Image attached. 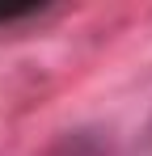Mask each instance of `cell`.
Returning <instances> with one entry per match:
<instances>
[{
    "label": "cell",
    "instance_id": "cell-1",
    "mask_svg": "<svg viewBox=\"0 0 152 156\" xmlns=\"http://www.w3.org/2000/svg\"><path fill=\"white\" fill-rule=\"evenodd\" d=\"M144 156H152V131H148V148H144Z\"/></svg>",
    "mask_w": 152,
    "mask_h": 156
}]
</instances>
